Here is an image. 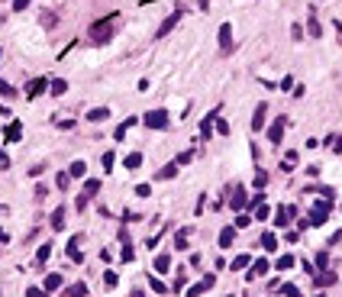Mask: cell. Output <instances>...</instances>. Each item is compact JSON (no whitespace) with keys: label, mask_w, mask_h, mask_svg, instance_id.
<instances>
[{"label":"cell","mask_w":342,"mask_h":297,"mask_svg":"<svg viewBox=\"0 0 342 297\" xmlns=\"http://www.w3.org/2000/svg\"><path fill=\"white\" fill-rule=\"evenodd\" d=\"M262 246H265V249H268V252H274V246H278V239H274V233H265V236H262Z\"/></svg>","instance_id":"31"},{"label":"cell","mask_w":342,"mask_h":297,"mask_svg":"<svg viewBox=\"0 0 342 297\" xmlns=\"http://www.w3.org/2000/svg\"><path fill=\"white\" fill-rule=\"evenodd\" d=\"M97 191H100V181H97V178H91V181L84 184V194H87V197H94Z\"/></svg>","instance_id":"30"},{"label":"cell","mask_w":342,"mask_h":297,"mask_svg":"<svg viewBox=\"0 0 342 297\" xmlns=\"http://www.w3.org/2000/svg\"><path fill=\"white\" fill-rule=\"evenodd\" d=\"M49 87V81L46 78H36V81H29V87H26V97H39L42 91Z\"/></svg>","instance_id":"9"},{"label":"cell","mask_w":342,"mask_h":297,"mask_svg":"<svg viewBox=\"0 0 342 297\" xmlns=\"http://www.w3.org/2000/svg\"><path fill=\"white\" fill-rule=\"evenodd\" d=\"M319 32H323V29H319V23H317V20H310V36H317V39H319Z\"/></svg>","instance_id":"44"},{"label":"cell","mask_w":342,"mask_h":297,"mask_svg":"<svg viewBox=\"0 0 342 297\" xmlns=\"http://www.w3.org/2000/svg\"><path fill=\"white\" fill-rule=\"evenodd\" d=\"M142 123H146L148 129H168V113H165V110H148L146 117H142Z\"/></svg>","instance_id":"2"},{"label":"cell","mask_w":342,"mask_h":297,"mask_svg":"<svg viewBox=\"0 0 342 297\" xmlns=\"http://www.w3.org/2000/svg\"><path fill=\"white\" fill-rule=\"evenodd\" d=\"M120 258H123V262H132V258H136V252H132V243H126V246H123Z\"/></svg>","instance_id":"33"},{"label":"cell","mask_w":342,"mask_h":297,"mask_svg":"<svg viewBox=\"0 0 342 297\" xmlns=\"http://www.w3.org/2000/svg\"><path fill=\"white\" fill-rule=\"evenodd\" d=\"M313 281H317V288H329V284H336V272H323V274H317Z\"/></svg>","instance_id":"17"},{"label":"cell","mask_w":342,"mask_h":297,"mask_svg":"<svg viewBox=\"0 0 342 297\" xmlns=\"http://www.w3.org/2000/svg\"><path fill=\"white\" fill-rule=\"evenodd\" d=\"M178 168H181L178 162H171V165H165V168H162V172L155 174V178H158V181H171V178H174V174H178Z\"/></svg>","instance_id":"13"},{"label":"cell","mask_w":342,"mask_h":297,"mask_svg":"<svg viewBox=\"0 0 342 297\" xmlns=\"http://www.w3.org/2000/svg\"><path fill=\"white\" fill-rule=\"evenodd\" d=\"M265 113H268V107H265V103H258V107H255V113H252V129H255V133L265 126Z\"/></svg>","instance_id":"10"},{"label":"cell","mask_w":342,"mask_h":297,"mask_svg":"<svg viewBox=\"0 0 342 297\" xmlns=\"http://www.w3.org/2000/svg\"><path fill=\"white\" fill-rule=\"evenodd\" d=\"M284 126H288V117H278V120L271 123V129H268V139H271L274 146H278V142L284 139Z\"/></svg>","instance_id":"4"},{"label":"cell","mask_w":342,"mask_h":297,"mask_svg":"<svg viewBox=\"0 0 342 297\" xmlns=\"http://www.w3.org/2000/svg\"><path fill=\"white\" fill-rule=\"evenodd\" d=\"M3 239H7V236H3V233H0V243H3Z\"/></svg>","instance_id":"48"},{"label":"cell","mask_w":342,"mask_h":297,"mask_svg":"<svg viewBox=\"0 0 342 297\" xmlns=\"http://www.w3.org/2000/svg\"><path fill=\"white\" fill-rule=\"evenodd\" d=\"M65 226V207H55L52 213V229H62Z\"/></svg>","instance_id":"22"},{"label":"cell","mask_w":342,"mask_h":297,"mask_svg":"<svg viewBox=\"0 0 342 297\" xmlns=\"http://www.w3.org/2000/svg\"><path fill=\"white\" fill-rule=\"evenodd\" d=\"M117 281H120L117 272H107V274H103V284H107V288H117Z\"/></svg>","instance_id":"34"},{"label":"cell","mask_w":342,"mask_h":297,"mask_svg":"<svg viewBox=\"0 0 342 297\" xmlns=\"http://www.w3.org/2000/svg\"><path fill=\"white\" fill-rule=\"evenodd\" d=\"M329 265V252H319L317 255V268H326Z\"/></svg>","instance_id":"40"},{"label":"cell","mask_w":342,"mask_h":297,"mask_svg":"<svg viewBox=\"0 0 342 297\" xmlns=\"http://www.w3.org/2000/svg\"><path fill=\"white\" fill-rule=\"evenodd\" d=\"M233 239H236V226H226L223 233H220V246H223V249H229V246H233Z\"/></svg>","instance_id":"15"},{"label":"cell","mask_w":342,"mask_h":297,"mask_svg":"<svg viewBox=\"0 0 342 297\" xmlns=\"http://www.w3.org/2000/svg\"><path fill=\"white\" fill-rule=\"evenodd\" d=\"M123 165H126V168H139V165H142V155H139V152H129Z\"/></svg>","instance_id":"29"},{"label":"cell","mask_w":342,"mask_h":297,"mask_svg":"<svg viewBox=\"0 0 342 297\" xmlns=\"http://www.w3.org/2000/svg\"><path fill=\"white\" fill-rule=\"evenodd\" d=\"M229 297H233V294H229Z\"/></svg>","instance_id":"49"},{"label":"cell","mask_w":342,"mask_h":297,"mask_svg":"<svg viewBox=\"0 0 342 297\" xmlns=\"http://www.w3.org/2000/svg\"><path fill=\"white\" fill-rule=\"evenodd\" d=\"M268 213H271V210H268V203H258V207H255V217L258 220H268Z\"/></svg>","instance_id":"37"},{"label":"cell","mask_w":342,"mask_h":297,"mask_svg":"<svg viewBox=\"0 0 342 297\" xmlns=\"http://www.w3.org/2000/svg\"><path fill=\"white\" fill-rule=\"evenodd\" d=\"M265 184H268V174L258 172V174H255V188H265Z\"/></svg>","instance_id":"41"},{"label":"cell","mask_w":342,"mask_h":297,"mask_svg":"<svg viewBox=\"0 0 342 297\" xmlns=\"http://www.w3.org/2000/svg\"><path fill=\"white\" fill-rule=\"evenodd\" d=\"M278 268H281V272L294 268V255H281V258H278Z\"/></svg>","instance_id":"32"},{"label":"cell","mask_w":342,"mask_h":297,"mask_svg":"<svg viewBox=\"0 0 342 297\" xmlns=\"http://www.w3.org/2000/svg\"><path fill=\"white\" fill-rule=\"evenodd\" d=\"M84 172H87V165L81 162V158H78V162H74V165L68 168V174H71V178H84Z\"/></svg>","instance_id":"24"},{"label":"cell","mask_w":342,"mask_h":297,"mask_svg":"<svg viewBox=\"0 0 342 297\" xmlns=\"http://www.w3.org/2000/svg\"><path fill=\"white\" fill-rule=\"evenodd\" d=\"M281 165H284V168H294V165H297V152H288V155H284V162H281Z\"/></svg>","instance_id":"39"},{"label":"cell","mask_w":342,"mask_h":297,"mask_svg":"<svg viewBox=\"0 0 342 297\" xmlns=\"http://www.w3.org/2000/svg\"><path fill=\"white\" fill-rule=\"evenodd\" d=\"M87 294V284H71V288H65V297H84Z\"/></svg>","instance_id":"19"},{"label":"cell","mask_w":342,"mask_h":297,"mask_svg":"<svg viewBox=\"0 0 342 297\" xmlns=\"http://www.w3.org/2000/svg\"><path fill=\"white\" fill-rule=\"evenodd\" d=\"M132 297H146V294H142V291H132Z\"/></svg>","instance_id":"47"},{"label":"cell","mask_w":342,"mask_h":297,"mask_svg":"<svg viewBox=\"0 0 342 297\" xmlns=\"http://www.w3.org/2000/svg\"><path fill=\"white\" fill-rule=\"evenodd\" d=\"M262 274H268V258H258V262H252L249 274H245V281H255V278H262Z\"/></svg>","instance_id":"6"},{"label":"cell","mask_w":342,"mask_h":297,"mask_svg":"<svg viewBox=\"0 0 342 297\" xmlns=\"http://www.w3.org/2000/svg\"><path fill=\"white\" fill-rule=\"evenodd\" d=\"M132 123H139V120H136V117H126V120H123V123H120V126H117V129H113V139H123V136H126V129H129V126H132Z\"/></svg>","instance_id":"16"},{"label":"cell","mask_w":342,"mask_h":297,"mask_svg":"<svg viewBox=\"0 0 342 297\" xmlns=\"http://www.w3.org/2000/svg\"><path fill=\"white\" fill-rule=\"evenodd\" d=\"M294 213H297L294 207H281V210H278V217H274V226H288Z\"/></svg>","instance_id":"11"},{"label":"cell","mask_w":342,"mask_h":297,"mask_svg":"<svg viewBox=\"0 0 342 297\" xmlns=\"http://www.w3.org/2000/svg\"><path fill=\"white\" fill-rule=\"evenodd\" d=\"M107 117H110L107 107H97V110H91V113H87V120H91V123H100V120H107Z\"/></svg>","instance_id":"20"},{"label":"cell","mask_w":342,"mask_h":297,"mask_svg":"<svg viewBox=\"0 0 342 297\" xmlns=\"http://www.w3.org/2000/svg\"><path fill=\"white\" fill-rule=\"evenodd\" d=\"M42 26H46V29H55V26H58V13H52V10H42Z\"/></svg>","instance_id":"14"},{"label":"cell","mask_w":342,"mask_h":297,"mask_svg":"<svg viewBox=\"0 0 342 297\" xmlns=\"http://www.w3.org/2000/svg\"><path fill=\"white\" fill-rule=\"evenodd\" d=\"M113 162H117V158H113V152H103V158H100L103 174H110V172H113Z\"/></svg>","instance_id":"28"},{"label":"cell","mask_w":342,"mask_h":297,"mask_svg":"<svg viewBox=\"0 0 342 297\" xmlns=\"http://www.w3.org/2000/svg\"><path fill=\"white\" fill-rule=\"evenodd\" d=\"M136 194H139V197H148V194H152V188H148V184H139V188H136Z\"/></svg>","instance_id":"43"},{"label":"cell","mask_w":342,"mask_h":297,"mask_svg":"<svg viewBox=\"0 0 342 297\" xmlns=\"http://www.w3.org/2000/svg\"><path fill=\"white\" fill-rule=\"evenodd\" d=\"M229 203H233V210H242V207L249 203V200H245V191L236 188V191H233V200H229Z\"/></svg>","instance_id":"18"},{"label":"cell","mask_w":342,"mask_h":297,"mask_svg":"<svg viewBox=\"0 0 342 297\" xmlns=\"http://www.w3.org/2000/svg\"><path fill=\"white\" fill-rule=\"evenodd\" d=\"M68 258H71V262H78V265H81V258H84V252H81V239H78V236H71V239H68Z\"/></svg>","instance_id":"8"},{"label":"cell","mask_w":342,"mask_h":297,"mask_svg":"<svg viewBox=\"0 0 342 297\" xmlns=\"http://www.w3.org/2000/svg\"><path fill=\"white\" fill-rule=\"evenodd\" d=\"M29 7V0H13V10H26Z\"/></svg>","instance_id":"46"},{"label":"cell","mask_w":342,"mask_h":297,"mask_svg":"<svg viewBox=\"0 0 342 297\" xmlns=\"http://www.w3.org/2000/svg\"><path fill=\"white\" fill-rule=\"evenodd\" d=\"M20 136H23V126H20V123H10L7 126V142H16Z\"/></svg>","instance_id":"23"},{"label":"cell","mask_w":342,"mask_h":297,"mask_svg":"<svg viewBox=\"0 0 342 297\" xmlns=\"http://www.w3.org/2000/svg\"><path fill=\"white\" fill-rule=\"evenodd\" d=\"M49 91H52V94H55V97H58V94H65V91H68V84H65V81H62V78H55V81H52V84H49Z\"/></svg>","instance_id":"27"},{"label":"cell","mask_w":342,"mask_h":297,"mask_svg":"<svg viewBox=\"0 0 342 297\" xmlns=\"http://www.w3.org/2000/svg\"><path fill=\"white\" fill-rule=\"evenodd\" d=\"M68 184H71V174H58V188L65 191V188H68Z\"/></svg>","instance_id":"42"},{"label":"cell","mask_w":342,"mask_h":297,"mask_svg":"<svg viewBox=\"0 0 342 297\" xmlns=\"http://www.w3.org/2000/svg\"><path fill=\"white\" fill-rule=\"evenodd\" d=\"M174 246H178V249H187V229H181V233L174 236Z\"/></svg>","instance_id":"35"},{"label":"cell","mask_w":342,"mask_h":297,"mask_svg":"<svg viewBox=\"0 0 342 297\" xmlns=\"http://www.w3.org/2000/svg\"><path fill=\"white\" fill-rule=\"evenodd\" d=\"M148 284H152V291H155V294H165V291H168L162 281H158V278H148Z\"/></svg>","instance_id":"38"},{"label":"cell","mask_w":342,"mask_h":297,"mask_svg":"<svg viewBox=\"0 0 342 297\" xmlns=\"http://www.w3.org/2000/svg\"><path fill=\"white\" fill-rule=\"evenodd\" d=\"M87 39H91L94 46H103V42L113 39V16H107V20H97V23L91 26V32H87Z\"/></svg>","instance_id":"1"},{"label":"cell","mask_w":342,"mask_h":297,"mask_svg":"<svg viewBox=\"0 0 342 297\" xmlns=\"http://www.w3.org/2000/svg\"><path fill=\"white\" fill-rule=\"evenodd\" d=\"M26 297H49L46 288H26Z\"/></svg>","instance_id":"36"},{"label":"cell","mask_w":342,"mask_h":297,"mask_svg":"<svg viewBox=\"0 0 342 297\" xmlns=\"http://www.w3.org/2000/svg\"><path fill=\"white\" fill-rule=\"evenodd\" d=\"M284 294H288V297H300V291H297L294 284H288V288H284Z\"/></svg>","instance_id":"45"},{"label":"cell","mask_w":342,"mask_h":297,"mask_svg":"<svg viewBox=\"0 0 342 297\" xmlns=\"http://www.w3.org/2000/svg\"><path fill=\"white\" fill-rule=\"evenodd\" d=\"M42 284H46V291L52 294V291H58L65 284V278H62V274H46V281H42Z\"/></svg>","instance_id":"12"},{"label":"cell","mask_w":342,"mask_h":297,"mask_svg":"<svg viewBox=\"0 0 342 297\" xmlns=\"http://www.w3.org/2000/svg\"><path fill=\"white\" fill-rule=\"evenodd\" d=\"M168 268H171V258H168V255H158V258H155V272H158V274H165Z\"/></svg>","instance_id":"26"},{"label":"cell","mask_w":342,"mask_h":297,"mask_svg":"<svg viewBox=\"0 0 342 297\" xmlns=\"http://www.w3.org/2000/svg\"><path fill=\"white\" fill-rule=\"evenodd\" d=\"M220 52H223V55L233 52V26H229V23L220 26Z\"/></svg>","instance_id":"3"},{"label":"cell","mask_w":342,"mask_h":297,"mask_svg":"<svg viewBox=\"0 0 342 297\" xmlns=\"http://www.w3.org/2000/svg\"><path fill=\"white\" fill-rule=\"evenodd\" d=\"M178 20H181V10H174L171 16H165V23L158 26V32H155V36H158V39H162V36H168V32L174 29V26H178Z\"/></svg>","instance_id":"5"},{"label":"cell","mask_w":342,"mask_h":297,"mask_svg":"<svg viewBox=\"0 0 342 297\" xmlns=\"http://www.w3.org/2000/svg\"><path fill=\"white\" fill-rule=\"evenodd\" d=\"M213 284H217V278H213V274H207V278H203V281H197V284H194V288L187 291V297H200V294H203V291H210V288H213Z\"/></svg>","instance_id":"7"},{"label":"cell","mask_w":342,"mask_h":297,"mask_svg":"<svg viewBox=\"0 0 342 297\" xmlns=\"http://www.w3.org/2000/svg\"><path fill=\"white\" fill-rule=\"evenodd\" d=\"M49 255H52V243H46L39 252H36V265H46V262H49Z\"/></svg>","instance_id":"21"},{"label":"cell","mask_w":342,"mask_h":297,"mask_svg":"<svg viewBox=\"0 0 342 297\" xmlns=\"http://www.w3.org/2000/svg\"><path fill=\"white\" fill-rule=\"evenodd\" d=\"M249 265H252L249 255H236V258H233V272H242V268H249Z\"/></svg>","instance_id":"25"}]
</instances>
